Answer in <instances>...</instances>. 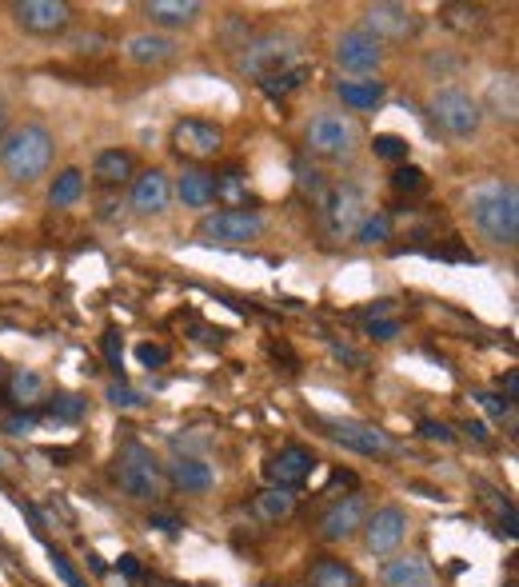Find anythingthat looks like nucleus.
Instances as JSON below:
<instances>
[{
    "mask_svg": "<svg viewBox=\"0 0 519 587\" xmlns=\"http://www.w3.org/2000/svg\"><path fill=\"white\" fill-rule=\"evenodd\" d=\"M200 12H204L200 0H148L144 4V16L160 29H189L200 21Z\"/></svg>",
    "mask_w": 519,
    "mask_h": 587,
    "instance_id": "nucleus-19",
    "label": "nucleus"
},
{
    "mask_svg": "<svg viewBox=\"0 0 519 587\" xmlns=\"http://www.w3.org/2000/svg\"><path fill=\"white\" fill-rule=\"evenodd\" d=\"M392 189L396 192H424L428 189V177H424V168H416V165H399L396 172H392Z\"/></svg>",
    "mask_w": 519,
    "mask_h": 587,
    "instance_id": "nucleus-35",
    "label": "nucleus"
},
{
    "mask_svg": "<svg viewBox=\"0 0 519 587\" xmlns=\"http://www.w3.org/2000/svg\"><path fill=\"white\" fill-rule=\"evenodd\" d=\"M360 532H364V548L372 555L396 552L399 543H404V535H408V511L396 508V504L368 511V520H364V528H360Z\"/></svg>",
    "mask_w": 519,
    "mask_h": 587,
    "instance_id": "nucleus-11",
    "label": "nucleus"
},
{
    "mask_svg": "<svg viewBox=\"0 0 519 587\" xmlns=\"http://www.w3.org/2000/svg\"><path fill=\"white\" fill-rule=\"evenodd\" d=\"M4 133H9V112H4V104H0V140H4Z\"/></svg>",
    "mask_w": 519,
    "mask_h": 587,
    "instance_id": "nucleus-50",
    "label": "nucleus"
},
{
    "mask_svg": "<svg viewBox=\"0 0 519 587\" xmlns=\"http://www.w3.org/2000/svg\"><path fill=\"white\" fill-rule=\"evenodd\" d=\"M53 133L45 124H16L0 140V165L12 184H36L53 165Z\"/></svg>",
    "mask_w": 519,
    "mask_h": 587,
    "instance_id": "nucleus-1",
    "label": "nucleus"
},
{
    "mask_svg": "<svg viewBox=\"0 0 519 587\" xmlns=\"http://www.w3.org/2000/svg\"><path fill=\"white\" fill-rule=\"evenodd\" d=\"M320 428L336 443H343L348 452H360V455H392V452H396L392 436H387L384 428H376V424H364V420H320Z\"/></svg>",
    "mask_w": 519,
    "mask_h": 587,
    "instance_id": "nucleus-10",
    "label": "nucleus"
},
{
    "mask_svg": "<svg viewBox=\"0 0 519 587\" xmlns=\"http://www.w3.org/2000/svg\"><path fill=\"white\" fill-rule=\"evenodd\" d=\"M92 177H97L100 184H124V180L136 177V156L124 153V148H104V153H97V160H92Z\"/></svg>",
    "mask_w": 519,
    "mask_h": 587,
    "instance_id": "nucleus-22",
    "label": "nucleus"
},
{
    "mask_svg": "<svg viewBox=\"0 0 519 587\" xmlns=\"http://www.w3.org/2000/svg\"><path fill=\"white\" fill-rule=\"evenodd\" d=\"M256 511H260V520H268V523L287 520V516L296 511V496H292V492H280V488H268L256 496Z\"/></svg>",
    "mask_w": 519,
    "mask_h": 587,
    "instance_id": "nucleus-29",
    "label": "nucleus"
},
{
    "mask_svg": "<svg viewBox=\"0 0 519 587\" xmlns=\"http://www.w3.org/2000/svg\"><path fill=\"white\" fill-rule=\"evenodd\" d=\"M168 204H172V180H168V172L148 168V172H140L133 180V208L140 216H160V212H168Z\"/></svg>",
    "mask_w": 519,
    "mask_h": 587,
    "instance_id": "nucleus-17",
    "label": "nucleus"
},
{
    "mask_svg": "<svg viewBox=\"0 0 519 587\" xmlns=\"http://www.w3.org/2000/svg\"><path fill=\"white\" fill-rule=\"evenodd\" d=\"M296 60H300V36H292V33L252 36V41L240 48V72L256 80L280 77L287 68H296Z\"/></svg>",
    "mask_w": 519,
    "mask_h": 587,
    "instance_id": "nucleus-4",
    "label": "nucleus"
},
{
    "mask_svg": "<svg viewBox=\"0 0 519 587\" xmlns=\"http://www.w3.org/2000/svg\"><path fill=\"white\" fill-rule=\"evenodd\" d=\"M304 140H308V153L320 160H352L360 148V124L343 112H316Z\"/></svg>",
    "mask_w": 519,
    "mask_h": 587,
    "instance_id": "nucleus-5",
    "label": "nucleus"
},
{
    "mask_svg": "<svg viewBox=\"0 0 519 587\" xmlns=\"http://www.w3.org/2000/svg\"><path fill=\"white\" fill-rule=\"evenodd\" d=\"M100 343H104V360H109V368H112V372H121V368H124V340H121V332H116V328H109V332L100 336Z\"/></svg>",
    "mask_w": 519,
    "mask_h": 587,
    "instance_id": "nucleus-40",
    "label": "nucleus"
},
{
    "mask_svg": "<svg viewBox=\"0 0 519 587\" xmlns=\"http://www.w3.org/2000/svg\"><path fill=\"white\" fill-rule=\"evenodd\" d=\"M364 33H372L384 45V41H408V36L420 33V16L408 4H368L364 9Z\"/></svg>",
    "mask_w": 519,
    "mask_h": 587,
    "instance_id": "nucleus-12",
    "label": "nucleus"
},
{
    "mask_svg": "<svg viewBox=\"0 0 519 587\" xmlns=\"http://www.w3.org/2000/svg\"><path fill=\"white\" fill-rule=\"evenodd\" d=\"M112 476L121 484V492L128 499H140V504H153L165 492V467L156 460L144 443H124L121 455H116V467Z\"/></svg>",
    "mask_w": 519,
    "mask_h": 587,
    "instance_id": "nucleus-3",
    "label": "nucleus"
},
{
    "mask_svg": "<svg viewBox=\"0 0 519 587\" xmlns=\"http://www.w3.org/2000/svg\"><path fill=\"white\" fill-rule=\"evenodd\" d=\"M420 432H424V440H431V443H452L455 440L452 428H448V424H440V420H424Z\"/></svg>",
    "mask_w": 519,
    "mask_h": 587,
    "instance_id": "nucleus-44",
    "label": "nucleus"
},
{
    "mask_svg": "<svg viewBox=\"0 0 519 587\" xmlns=\"http://www.w3.org/2000/svg\"><path fill=\"white\" fill-rule=\"evenodd\" d=\"M487 16V9H479V4H443L440 9V21L448 24V29H455V33H472V29H479Z\"/></svg>",
    "mask_w": 519,
    "mask_h": 587,
    "instance_id": "nucleus-30",
    "label": "nucleus"
},
{
    "mask_svg": "<svg viewBox=\"0 0 519 587\" xmlns=\"http://www.w3.org/2000/svg\"><path fill=\"white\" fill-rule=\"evenodd\" d=\"M428 112H431V121L440 124V133H448L452 140H467V136H475L479 124H484V104L464 89H436Z\"/></svg>",
    "mask_w": 519,
    "mask_h": 587,
    "instance_id": "nucleus-6",
    "label": "nucleus"
},
{
    "mask_svg": "<svg viewBox=\"0 0 519 587\" xmlns=\"http://www.w3.org/2000/svg\"><path fill=\"white\" fill-rule=\"evenodd\" d=\"M264 233V216L252 208H221L204 216L196 228V236L204 245H221V248H240L248 240Z\"/></svg>",
    "mask_w": 519,
    "mask_h": 587,
    "instance_id": "nucleus-7",
    "label": "nucleus"
},
{
    "mask_svg": "<svg viewBox=\"0 0 519 587\" xmlns=\"http://www.w3.org/2000/svg\"><path fill=\"white\" fill-rule=\"evenodd\" d=\"M467 212H472L475 228L499 248H516L519 245V192L516 184H484L475 189L467 200Z\"/></svg>",
    "mask_w": 519,
    "mask_h": 587,
    "instance_id": "nucleus-2",
    "label": "nucleus"
},
{
    "mask_svg": "<svg viewBox=\"0 0 519 587\" xmlns=\"http://www.w3.org/2000/svg\"><path fill=\"white\" fill-rule=\"evenodd\" d=\"M80 196H84V172H80V168H65V172L53 180V189H48V204H53V208H68V204H77Z\"/></svg>",
    "mask_w": 519,
    "mask_h": 587,
    "instance_id": "nucleus-27",
    "label": "nucleus"
},
{
    "mask_svg": "<svg viewBox=\"0 0 519 587\" xmlns=\"http://www.w3.org/2000/svg\"><path fill=\"white\" fill-rule=\"evenodd\" d=\"M4 388H9V399H16L21 408H33L36 399H45V376L41 372H12Z\"/></svg>",
    "mask_w": 519,
    "mask_h": 587,
    "instance_id": "nucleus-28",
    "label": "nucleus"
},
{
    "mask_svg": "<svg viewBox=\"0 0 519 587\" xmlns=\"http://www.w3.org/2000/svg\"><path fill=\"white\" fill-rule=\"evenodd\" d=\"M168 479L177 484L180 492H208L212 488V467L196 455H177L168 464Z\"/></svg>",
    "mask_w": 519,
    "mask_h": 587,
    "instance_id": "nucleus-24",
    "label": "nucleus"
},
{
    "mask_svg": "<svg viewBox=\"0 0 519 587\" xmlns=\"http://www.w3.org/2000/svg\"><path fill=\"white\" fill-rule=\"evenodd\" d=\"M464 432H472V436H475V440H479V443H487L484 424H472V420H467V424H464Z\"/></svg>",
    "mask_w": 519,
    "mask_h": 587,
    "instance_id": "nucleus-49",
    "label": "nucleus"
},
{
    "mask_svg": "<svg viewBox=\"0 0 519 587\" xmlns=\"http://www.w3.org/2000/svg\"><path fill=\"white\" fill-rule=\"evenodd\" d=\"M399 332H404V324H399V320H384V316H380V320H368V336H372V340H380V343L396 340Z\"/></svg>",
    "mask_w": 519,
    "mask_h": 587,
    "instance_id": "nucleus-43",
    "label": "nucleus"
},
{
    "mask_svg": "<svg viewBox=\"0 0 519 587\" xmlns=\"http://www.w3.org/2000/svg\"><path fill=\"white\" fill-rule=\"evenodd\" d=\"M84 411H89V399L72 396V392H65V396H53V399H48V416H53V420L77 424V420H84Z\"/></svg>",
    "mask_w": 519,
    "mask_h": 587,
    "instance_id": "nucleus-32",
    "label": "nucleus"
},
{
    "mask_svg": "<svg viewBox=\"0 0 519 587\" xmlns=\"http://www.w3.org/2000/svg\"><path fill=\"white\" fill-rule=\"evenodd\" d=\"M36 428V416H9L4 420V432L9 436H29Z\"/></svg>",
    "mask_w": 519,
    "mask_h": 587,
    "instance_id": "nucleus-45",
    "label": "nucleus"
},
{
    "mask_svg": "<svg viewBox=\"0 0 519 587\" xmlns=\"http://www.w3.org/2000/svg\"><path fill=\"white\" fill-rule=\"evenodd\" d=\"M368 216V196L356 184H336L320 196V221H324V233L343 240V236H352L360 228V221Z\"/></svg>",
    "mask_w": 519,
    "mask_h": 587,
    "instance_id": "nucleus-8",
    "label": "nucleus"
},
{
    "mask_svg": "<svg viewBox=\"0 0 519 587\" xmlns=\"http://www.w3.org/2000/svg\"><path fill=\"white\" fill-rule=\"evenodd\" d=\"M109 404L112 408H140L144 396L136 388H128L124 380H116V384H109Z\"/></svg>",
    "mask_w": 519,
    "mask_h": 587,
    "instance_id": "nucleus-38",
    "label": "nucleus"
},
{
    "mask_svg": "<svg viewBox=\"0 0 519 587\" xmlns=\"http://www.w3.org/2000/svg\"><path fill=\"white\" fill-rule=\"evenodd\" d=\"M177 196L184 200V208H208L216 200V172L184 168V177L177 180Z\"/></svg>",
    "mask_w": 519,
    "mask_h": 587,
    "instance_id": "nucleus-21",
    "label": "nucleus"
},
{
    "mask_svg": "<svg viewBox=\"0 0 519 587\" xmlns=\"http://www.w3.org/2000/svg\"><path fill=\"white\" fill-rule=\"evenodd\" d=\"M48 564H53V572L65 579L68 587H89V584H84V576H80L77 567H72V560H68L65 552H56V548H53V552H48Z\"/></svg>",
    "mask_w": 519,
    "mask_h": 587,
    "instance_id": "nucleus-37",
    "label": "nucleus"
},
{
    "mask_svg": "<svg viewBox=\"0 0 519 587\" xmlns=\"http://www.w3.org/2000/svg\"><path fill=\"white\" fill-rule=\"evenodd\" d=\"M475 399H479V408L492 411L496 420H504V416H511V411H516V404H511L508 396H499V392H479Z\"/></svg>",
    "mask_w": 519,
    "mask_h": 587,
    "instance_id": "nucleus-41",
    "label": "nucleus"
},
{
    "mask_svg": "<svg viewBox=\"0 0 519 587\" xmlns=\"http://www.w3.org/2000/svg\"><path fill=\"white\" fill-rule=\"evenodd\" d=\"M504 392H508V399L516 404L519 399V372H508V376H504Z\"/></svg>",
    "mask_w": 519,
    "mask_h": 587,
    "instance_id": "nucleus-48",
    "label": "nucleus"
},
{
    "mask_svg": "<svg viewBox=\"0 0 519 587\" xmlns=\"http://www.w3.org/2000/svg\"><path fill=\"white\" fill-rule=\"evenodd\" d=\"M352 240L356 245H384V240H392V216L387 212H368L360 228L352 233Z\"/></svg>",
    "mask_w": 519,
    "mask_h": 587,
    "instance_id": "nucleus-31",
    "label": "nucleus"
},
{
    "mask_svg": "<svg viewBox=\"0 0 519 587\" xmlns=\"http://www.w3.org/2000/svg\"><path fill=\"white\" fill-rule=\"evenodd\" d=\"M153 587H184V584H153Z\"/></svg>",
    "mask_w": 519,
    "mask_h": 587,
    "instance_id": "nucleus-51",
    "label": "nucleus"
},
{
    "mask_svg": "<svg viewBox=\"0 0 519 587\" xmlns=\"http://www.w3.org/2000/svg\"><path fill=\"white\" fill-rule=\"evenodd\" d=\"M136 360H140L144 368H165L168 360H172V352H168L165 343H153V340H144L140 348H136Z\"/></svg>",
    "mask_w": 519,
    "mask_h": 587,
    "instance_id": "nucleus-39",
    "label": "nucleus"
},
{
    "mask_svg": "<svg viewBox=\"0 0 519 587\" xmlns=\"http://www.w3.org/2000/svg\"><path fill=\"white\" fill-rule=\"evenodd\" d=\"M172 148L189 160H208L224 148V128L212 121H200V116L177 121L172 124Z\"/></svg>",
    "mask_w": 519,
    "mask_h": 587,
    "instance_id": "nucleus-13",
    "label": "nucleus"
},
{
    "mask_svg": "<svg viewBox=\"0 0 519 587\" xmlns=\"http://www.w3.org/2000/svg\"><path fill=\"white\" fill-rule=\"evenodd\" d=\"M304 77H308V68L304 65H296V68H287V72H280V77H268V80H260V89L268 92V97H287V92H296L300 84H304Z\"/></svg>",
    "mask_w": 519,
    "mask_h": 587,
    "instance_id": "nucleus-33",
    "label": "nucleus"
},
{
    "mask_svg": "<svg viewBox=\"0 0 519 587\" xmlns=\"http://www.w3.org/2000/svg\"><path fill=\"white\" fill-rule=\"evenodd\" d=\"M216 196H224V200H240L244 196V172L240 168H224L221 177H216Z\"/></svg>",
    "mask_w": 519,
    "mask_h": 587,
    "instance_id": "nucleus-36",
    "label": "nucleus"
},
{
    "mask_svg": "<svg viewBox=\"0 0 519 587\" xmlns=\"http://www.w3.org/2000/svg\"><path fill=\"white\" fill-rule=\"evenodd\" d=\"M387 587H436V572L424 555H399L384 567Z\"/></svg>",
    "mask_w": 519,
    "mask_h": 587,
    "instance_id": "nucleus-20",
    "label": "nucleus"
},
{
    "mask_svg": "<svg viewBox=\"0 0 519 587\" xmlns=\"http://www.w3.org/2000/svg\"><path fill=\"white\" fill-rule=\"evenodd\" d=\"M336 65L343 72H376L384 65V45L372 33H364V29H348L336 41Z\"/></svg>",
    "mask_w": 519,
    "mask_h": 587,
    "instance_id": "nucleus-14",
    "label": "nucleus"
},
{
    "mask_svg": "<svg viewBox=\"0 0 519 587\" xmlns=\"http://www.w3.org/2000/svg\"><path fill=\"white\" fill-rule=\"evenodd\" d=\"M0 467H4V455H0Z\"/></svg>",
    "mask_w": 519,
    "mask_h": 587,
    "instance_id": "nucleus-52",
    "label": "nucleus"
},
{
    "mask_svg": "<svg viewBox=\"0 0 519 587\" xmlns=\"http://www.w3.org/2000/svg\"><path fill=\"white\" fill-rule=\"evenodd\" d=\"M364 520H368V499L364 496H343L320 516V535L328 543L352 540V535L364 528Z\"/></svg>",
    "mask_w": 519,
    "mask_h": 587,
    "instance_id": "nucleus-16",
    "label": "nucleus"
},
{
    "mask_svg": "<svg viewBox=\"0 0 519 587\" xmlns=\"http://www.w3.org/2000/svg\"><path fill=\"white\" fill-rule=\"evenodd\" d=\"M372 153L380 156V160H392V165H399V160H408V140L396 133H380L376 140H372Z\"/></svg>",
    "mask_w": 519,
    "mask_h": 587,
    "instance_id": "nucleus-34",
    "label": "nucleus"
},
{
    "mask_svg": "<svg viewBox=\"0 0 519 587\" xmlns=\"http://www.w3.org/2000/svg\"><path fill=\"white\" fill-rule=\"evenodd\" d=\"M296 172H300V189L312 192V196H316V200H320L324 192H328V189H324V172H320V168L296 165Z\"/></svg>",
    "mask_w": 519,
    "mask_h": 587,
    "instance_id": "nucleus-42",
    "label": "nucleus"
},
{
    "mask_svg": "<svg viewBox=\"0 0 519 587\" xmlns=\"http://www.w3.org/2000/svg\"><path fill=\"white\" fill-rule=\"evenodd\" d=\"M128 579H140V560L136 555H121V564H116Z\"/></svg>",
    "mask_w": 519,
    "mask_h": 587,
    "instance_id": "nucleus-47",
    "label": "nucleus"
},
{
    "mask_svg": "<svg viewBox=\"0 0 519 587\" xmlns=\"http://www.w3.org/2000/svg\"><path fill=\"white\" fill-rule=\"evenodd\" d=\"M336 97L352 112H372L380 100H384V84H380V80H340V84H336Z\"/></svg>",
    "mask_w": 519,
    "mask_h": 587,
    "instance_id": "nucleus-26",
    "label": "nucleus"
},
{
    "mask_svg": "<svg viewBox=\"0 0 519 587\" xmlns=\"http://www.w3.org/2000/svg\"><path fill=\"white\" fill-rule=\"evenodd\" d=\"M308 587H364V579H360V572L352 564H343L336 555H324V560L312 564Z\"/></svg>",
    "mask_w": 519,
    "mask_h": 587,
    "instance_id": "nucleus-23",
    "label": "nucleus"
},
{
    "mask_svg": "<svg viewBox=\"0 0 519 587\" xmlns=\"http://www.w3.org/2000/svg\"><path fill=\"white\" fill-rule=\"evenodd\" d=\"M12 21L33 36H56L72 24V4H65V0H16Z\"/></svg>",
    "mask_w": 519,
    "mask_h": 587,
    "instance_id": "nucleus-9",
    "label": "nucleus"
},
{
    "mask_svg": "<svg viewBox=\"0 0 519 587\" xmlns=\"http://www.w3.org/2000/svg\"><path fill=\"white\" fill-rule=\"evenodd\" d=\"M487 112L492 116H499V121L516 124L519 116V84L516 77H492V84H487Z\"/></svg>",
    "mask_w": 519,
    "mask_h": 587,
    "instance_id": "nucleus-25",
    "label": "nucleus"
},
{
    "mask_svg": "<svg viewBox=\"0 0 519 587\" xmlns=\"http://www.w3.org/2000/svg\"><path fill=\"white\" fill-rule=\"evenodd\" d=\"M312 467H316V455H312L308 448H300V443H287V448H280L264 464V476L272 488L292 492L312 476Z\"/></svg>",
    "mask_w": 519,
    "mask_h": 587,
    "instance_id": "nucleus-15",
    "label": "nucleus"
},
{
    "mask_svg": "<svg viewBox=\"0 0 519 587\" xmlns=\"http://www.w3.org/2000/svg\"><path fill=\"white\" fill-rule=\"evenodd\" d=\"M124 56L140 68H156V65H168L172 56H177V41L165 33H136L124 41Z\"/></svg>",
    "mask_w": 519,
    "mask_h": 587,
    "instance_id": "nucleus-18",
    "label": "nucleus"
},
{
    "mask_svg": "<svg viewBox=\"0 0 519 587\" xmlns=\"http://www.w3.org/2000/svg\"><path fill=\"white\" fill-rule=\"evenodd\" d=\"M148 528H160V532H168V535H177L184 523L177 520V516H165V511H156V516H148Z\"/></svg>",
    "mask_w": 519,
    "mask_h": 587,
    "instance_id": "nucleus-46",
    "label": "nucleus"
}]
</instances>
